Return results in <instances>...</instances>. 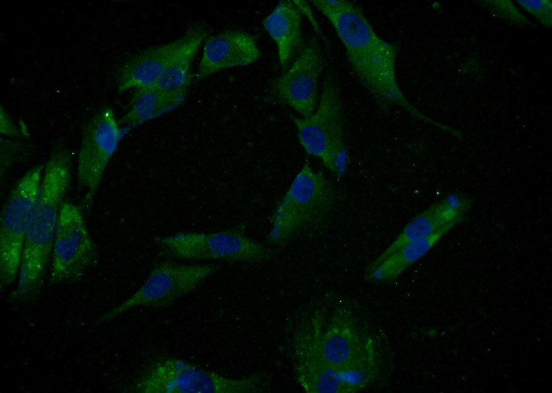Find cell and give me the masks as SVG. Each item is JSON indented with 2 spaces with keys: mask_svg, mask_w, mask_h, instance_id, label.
Masks as SVG:
<instances>
[{
  "mask_svg": "<svg viewBox=\"0 0 552 393\" xmlns=\"http://www.w3.org/2000/svg\"><path fill=\"white\" fill-rule=\"evenodd\" d=\"M127 132L110 106L98 109L87 122L77 162V179L86 190L83 203L86 209L91 206L106 168Z\"/></svg>",
  "mask_w": 552,
  "mask_h": 393,
  "instance_id": "cell-12",
  "label": "cell"
},
{
  "mask_svg": "<svg viewBox=\"0 0 552 393\" xmlns=\"http://www.w3.org/2000/svg\"><path fill=\"white\" fill-rule=\"evenodd\" d=\"M261 55L255 38L240 30L208 36L195 77L202 79L219 71L255 62Z\"/></svg>",
  "mask_w": 552,
  "mask_h": 393,
  "instance_id": "cell-14",
  "label": "cell"
},
{
  "mask_svg": "<svg viewBox=\"0 0 552 393\" xmlns=\"http://www.w3.org/2000/svg\"><path fill=\"white\" fill-rule=\"evenodd\" d=\"M43 164L30 168L16 182L2 208L0 221V287L18 277L26 236L40 192Z\"/></svg>",
  "mask_w": 552,
  "mask_h": 393,
  "instance_id": "cell-8",
  "label": "cell"
},
{
  "mask_svg": "<svg viewBox=\"0 0 552 393\" xmlns=\"http://www.w3.org/2000/svg\"><path fill=\"white\" fill-rule=\"evenodd\" d=\"M463 219H456L431 234L411 241L397 249L373 270L366 273L373 281H386L396 279L414 263L426 254L435 244Z\"/></svg>",
  "mask_w": 552,
  "mask_h": 393,
  "instance_id": "cell-18",
  "label": "cell"
},
{
  "mask_svg": "<svg viewBox=\"0 0 552 393\" xmlns=\"http://www.w3.org/2000/svg\"><path fill=\"white\" fill-rule=\"evenodd\" d=\"M186 39L185 32L176 40L150 47L125 61L117 72L119 92L130 89L141 92L154 88Z\"/></svg>",
  "mask_w": 552,
  "mask_h": 393,
  "instance_id": "cell-16",
  "label": "cell"
},
{
  "mask_svg": "<svg viewBox=\"0 0 552 393\" xmlns=\"http://www.w3.org/2000/svg\"><path fill=\"white\" fill-rule=\"evenodd\" d=\"M325 313L316 310L304 318L293 336V369L297 383L307 393H353L361 390L326 363L319 334Z\"/></svg>",
  "mask_w": 552,
  "mask_h": 393,
  "instance_id": "cell-9",
  "label": "cell"
},
{
  "mask_svg": "<svg viewBox=\"0 0 552 393\" xmlns=\"http://www.w3.org/2000/svg\"><path fill=\"white\" fill-rule=\"evenodd\" d=\"M336 201L335 189L321 171L306 161L274 209L268 243L282 246L326 220Z\"/></svg>",
  "mask_w": 552,
  "mask_h": 393,
  "instance_id": "cell-3",
  "label": "cell"
},
{
  "mask_svg": "<svg viewBox=\"0 0 552 393\" xmlns=\"http://www.w3.org/2000/svg\"><path fill=\"white\" fill-rule=\"evenodd\" d=\"M292 120L306 152L318 158L333 175L342 177L347 168V150L337 87L326 79L313 114L308 118L292 116Z\"/></svg>",
  "mask_w": 552,
  "mask_h": 393,
  "instance_id": "cell-6",
  "label": "cell"
},
{
  "mask_svg": "<svg viewBox=\"0 0 552 393\" xmlns=\"http://www.w3.org/2000/svg\"><path fill=\"white\" fill-rule=\"evenodd\" d=\"M213 264L184 265L164 261L153 267L144 283L130 296L107 311L99 322H107L137 307L162 308L175 303L209 278Z\"/></svg>",
  "mask_w": 552,
  "mask_h": 393,
  "instance_id": "cell-10",
  "label": "cell"
},
{
  "mask_svg": "<svg viewBox=\"0 0 552 393\" xmlns=\"http://www.w3.org/2000/svg\"><path fill=\"white\" fill-rule=\"evenodd\" d=\"M322 57L315 38L306 42L283 74L272 82L276 98L296 111L302 118L315 112L318 101L317 83Z\"/></svg>",
  "mask_w": 552,
  "mask_h": 393,
  "instance_id": "cell-13",
  "label": "cell"
},
{
  "mask_svg": "<svg viewBox=\"0 0 552 393\" xmlns=\"http://www.w3.org/2000/svg\"><path fill=\"white\" fill-rule=\"evenodd\" d=\"M187 88L170 90L150 88L135 92L130 107L118 120L128 132L143 122L157 117L178 106L184 100Z\"/></svg>",
  "mask_w": 552,
  "mask_h": 393,
  "instance_id": "cell-19",
  "label": "cell"
},
{
  "mask_svg": "<svg viewBox=\"0 0 552 393\" xmlns=\"http://www.w3.org/2000/svg\"><path fill=\"white\" fill-rule=\"evenodd\" d=\"M184 43L176 52L159 80L152 88L170 90L188 88L191 80V66L202 42L209 36L203 26H190L186 30Z\"/></svg>",
  "mask_w": 552,
  "mask_h": 393,
  "instance_id": "cell-20",
  "label": "cell"
},
{
  "mask_svg": "<svg viewBox=\"0 0 552 393\" xmlns=\"http://www.w3.org/2000/svg\"><path fill=\"white\" fill-rule=\"evenodd\" d=\"M480 5L489 14L509 24L518 27L535 26L514 4L509 0H484Z\"/></svg>",
  "mask_w": 552,
  "mask_h": 393,
  "instance_id": "cell-21",
  "label": "cell"
},
{
  "mask_svg": "<svg viewBox=\"0 0 552 393\" xmlns=\"http://www.w3.org/2000/svg\"><path fill=\"white\" fill-rule=\"evenodd\" d=\"M516 3L546 28L552 26L551 0H518Z\"/></svg>",
  "mask_w": 552,
  "mask_h": 393,
  "instance_id": "cell-22",
  "label": "cell"
},
{
  "mask_svg": "<svg viewBox=\"0 0 552 393\" xmlns=\"http://www.w3.org/2000/svg\"><path fill=\"white\" fill-rule=\"evenodd\" d=\"M319 343L329 366L361 390L373 382L379 367L376 343L348 309L337 308L324 319Z\"/></svg>",
  "mask_w": 552,
  "mask_h": 393,
  "instance_id": "cell-4",
  "label": "cell"
},
{
  "mask_svg": "<svg viewBox=\"0 0 552 393\" xmlns=\"http://www.w3.org/2000/svg\"><path fill=\"white\" fill-rule=\"evenodd\" d=\"M0 132L1 137L5 136L11 138H20L21 132L12 121L9 114L1 106V128Z\"/></svg>",
  "mask_w": 552,
  "mask_h": 393,
  "instance_id": "cell-23",
  "label": "cell"
},
{
  "mask_svg": "<svg viewBox=\"0 0 552 393\" xmlns=\"http://www.w3.org/2000/svg\"><path fill=\"white\" fill-rule=\"evenodd\" d=\"M71 165L70 152L63 147L55 148L44 165L40 192L26 236L17 287L11 296L13 299L28 302L42 289L61 209L72 180Z\"/></svg>",
  "mask_w": 552,
  "mask_h": 393,
  "instance_id": "cell-2",
  "label": "cell"
},
{
  "mask_svg": "<svg viewBox=\"0 0 552 393\" xmlns=\"http://www.w3.org/2000/svg\"><path fill=\"white\" fill-rule=\"evenodd\" d=\"M342 43L348 63L363 87L382 108L397 105L412 116L450 132L452 128L422 114L406 99L395 73L397 48L381 38L362 8L348 0H313Z\"/></svg>",
  "mask_w": 552,
  "mask_h": 393,
  "instance_id": "cell-1",
  "label": "cell"
},
{
  "mask_svg": "<svg viewBox=\"0 0 552 393\" xmlns=\"http://www.w3.org/2000/svg\"><path fill=\"white\" fill-rule=\"evenodd\" d=\"M303 14L294 0H281L264 19L263 26L275 42L279 66L286 70L302 48Z\"/></svg>",
  "mask_w": 552,
  "mask_h": 393,
  "instance_id": "cell-17",
  "label": "cell"
},
{
  "mask_svg": "<svg viewBox=\"0 0 552 393\" xmlns=\"http://www.w3.org/2000/svg\"><path fill=\"white\" fill-rule=\"evenodd\" d=\"M170 256L181 260H222L259 263L274 251L249 236L244 223L213 232H179L155 239Z\"/></svg>",
  "mask_w": 552,
  "mask_h": 393,
  "instance_id": "cell-7",
  "label": "cell"
},
{
  "mask_svg": "<svg viewBox=\"0 0 552 393\" xmlns=\"http://www.w3.org/2000/svg\"><path fill=\"white\" fill-rule=\"evenodd\" d=\"M471 206V199L457 194H450L432 204L403 228L387 248L371 263L366 273L405 244L426 237L456 219H464Z\"/></svg>",
  "mask_w": 552,
  "mask_h": 393,
  "instance_id": "cell-15",
  "label": "cell"
},
{
  "mask_svg": "<svg viewBox=\"0 0 552 393\" xmlns=\"http://www.w3.org/2000/svg\"><path fill=\"white\" fill-rule=\"evenodd\" d=\"M266 385L262 374L231 378L183 359L163 357L135 379L132 390L139 393H255L264 390Z\"/></svg>",
  "mask_w": 552,
  "mask_h": 393,
  "instance_id": "cell-5",
  "label": "cell"
},
{
  "mask_svg": "<svg viewBox=\"0 0 552 393\" xmlns=\"http://www.w3.org/2000/svg\"><path fill=\"white\" fill-rule=\"evenodd\" d=\"M97 251L84 217L75 205L64 202L54 239L48 283H74L96 262Z\"/></svg>",
  "mask_w": 552,
  "mask_h": 393,
  "instance_id": "cell-11",
  "label": "cell"
}]
</instances>
